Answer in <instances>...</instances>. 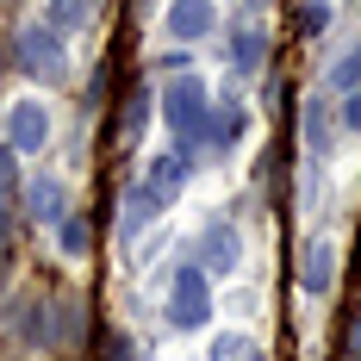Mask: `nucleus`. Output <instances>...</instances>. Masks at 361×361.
<instances>
[{"label":"nucleus","mask_w":361,"mask_h":361,"mask_svg":"<svg viewBox=\"0 0 361 361\" xmlns=\"http://www.w3.org/2000/svg\"><path fill=\"white\" fill-rule=\"evenodd\" d=\"M206 112H212V94H206V81H193V75H180L175 87L162 94V118H169V131H175V156L206 144Z\"/></svg>","instance_id":"f257e3e1"},{"label":"nucleus","mask_w":361,"mask_h":361,"mask_svg":"<svg viewBox=\"0 0 361 361\" xmlns=\"http://www.w3.org/2000/svg\"><path fill=\"white\" fill-rule=\"evenodd\" d=\"M13 63L32 75V81H44V87H50V81H63V75H69L63 32H56V25H25V32L13 37Z\"/></svg>","instance_id":"f03ea898"},{"label":"nucleus","mask_w":361,"mask_h":361,"mask_svg":"<svg viewBox=\"0 0 361 361\" xmlns=\"http://www.w3.org/2000/svg\"><path fill=\"white\" fill-rule=\"evenodd\" d=\"M212 318V293H206V268H180L169 287V324L175 330H200Z\"/></svg>","instance_id":"7ed1b4c3"},{"label":"nucleus","mask_w":361,"mask_h":361,"mask_svg":"<svg viewBox=\"0 0 361 361\" xmlns=\"http://www.w3.org/2000/svg\"><path fill=\"white\" fill-rule=\"evenodd\" d=\"M6 144H13V156H37V149L50 144V112L37 106V100H19L13 118H6Z\"/></svg>","instance_id":"20e7f679"},{"label":"nucleus","mask_w":361,"mask_h":361,"mask_svg":"<svg viewBox=\"0 0 361 361\" xmlns=\"http://www.w3.org/2000/svg\"><path fill=\"white\" fill-rule=\"evenodd\" d=\"M237 255H243L237 224H206V237H200V268H206V274H231Z\"/></svg>","instance_id":"39448f33"},{"label":"nucleus","mask_w":361,"mask_h":361,"mask_svg":"<svg viewBox=\"0 0 361 361\" xmlns=\"http://www.w3.org/2000/svg\"><path fill=\"white\" fill-rule=\"evenodd\" d=\"M218 25V6L212 0H169V32L180 44H200V37H212Z\"/></svg>","instance_id":"423d86ee"},{"label":"nucleus","mask_w":361,"mask_h":361,"mask_svg":"<svg viewBox=\"0 0 361 361\" xmlns=\"http://www.w3.org/2000/svg\"><path fill=\"white\" fill-rule=\"evenodd\" d=\"M19 193H25V212H32V224H63L69 200H63V180H56V175L32 180V187H19Z\"/></svg>","instance_id":"0eeeda50"},{"label":"nucleus","mask_w":361,"mask_h":361,"mask_svg":"<svg viewBox=\"0 0 361 361\" xmlns=\"http://www.w3.org/2000/svg\"><path fill=\"white\" fill-rule=\"evenodd\" d=\"M144 187L156 193V206H175L180 187H187V156H156V162H149V180H144Z\"/></svg>","instance_id":"6e6552de"},{"label":"nucleus","mask_w":361,"mask_h":361,"mask_svg":"<svg viewBox=\"0 0 361 361\" xmlns=\"http://www.w3.org/2000/svg\"><path fill=\"white\" fill-rule=\"evenodd\" d=\"M299 281H305V293H330V281H336V243H330V237H318V243L305 250Z\"/></svg>","instance_id":"1a4fd4ad"},{"label":"nucleus","mask_w":361,"mask_h":361,"mask_svg":"<svg viewBox=\"0 0 361 361\" xmlns=\"http://www.w3.org/2000/svg\"><path fill=\"white\" fill-rule=\"evenodd\" d=\"M156 212H162V206H156V193H149V187H131V193H125V212H118V237L131 243Z\"/></svg>","instance_id":"9d476101"},{"label":"nucleus","mask_w":361,"mask_h":361,"mask_svg":"<svg viewBox=\"0 0 361 361\" xmlns=\"http://www.w3.org/2000/svg\"><path fill=\"white\" fill-rule=\"evenodd\" d=\"M262 56H268L262 25H237V32H231V69H262Z\"/></svg>","instance_id":"9b49d317"},{"label":"nucleus","mask_w":361,"mask_h":361,"mask_svg":"<svg viewBox=\"0 0 361 361\" xmlns=\"http://www.w3.org/2000/svg\"><path fill=\"white\" fill-rule=\"evenodd\" d=\"M237 131H243V106H237V100H224L218 112H206V144L212 149H231Z\"/></svg>","instance_id":"f8f14e48"},{"label":"nucleus","mask_w":361,"mask_h":361,"mask_svg":"<svg viewBox=\"0 0 361 361\" xmlns=\"http://www.w3.org/2000/svg\"><path fill=\"white\" fill-rule=\"evenodd\" d=\"M144 125H149V94H144V87H131L125 106H118V144H137Z\"/></svg>","instance_id":"ddd939ff"},{"label":"nucleus","mask_w":361,"mask_h":361,"mask_svg":"<svg viewBox=\"0 0 361 361\" xmlns=\"http://www.w3.org/2000/svg\"><path fill=\"white\" fill-rule=\"evenodd\" d=\"M94 6H100V0H50V19H44V25H56V32H81V25L94 19Z\"/></svg>","instance_id":"4468645a"},{"label":"nucleus","mask_w":361,"mask_h":361,"mask_svg":"<svg viewBox=\"0 0 361 361\" xmlns=\"http://www.w3.org/2000/svg\"><path fill=\"white\" fill-rule=\"evenodd\" d=\"M324 87H330V94H349V87H361V44H355V50H343V56L330 63Z\"/></svg>","instance_id":"2eb2a0df"},{"label":"nucleus","mask_w":361,"mask_h":361,"mask_svg":"<svg viewBox=\"0 0 361 361\" xmlns=\"http://www.w3.org/2000/svg\"><path fill=\"white\" fill-rule=\"evenodd\" d=\"M305 149H312V156H324V149H330V106L305 112Z\"/></svg>","instance_id":"dca6fc26"},{"label":"nucleus","mask_w":361,"mask_h":361,"mask_svg":"<svg viewBox=\"0 0 361 361\" xmlns=\"http://www.w3.org/2000/svg\"><path fill=\"white\" fill-rule=\"evenodd\" d=\"M212 361H262V349H255L250 336H231V330H224L212 343Z\"/></svg>","instance_id":"f3484780"},{"label":"nucleus","mask_w":361,"mask_h":361,"mask_svg":"<svg viewBox=\"0 0 361 361\" xmlns=\"http://www.w3.org/2000/svg\"><path fill=\"white\" fill-rule=\"evenodd\" d=\"M87 250H94L87 218H69V212H63V255H87Z\"/></svg>","instance_id":"a211bd4d"},{"label":"nucleus","mask_w":361,"mask_h":361,"mask_svg":"<svg viewBox=\"0 0 361 361\" xmlns=\"http://www.w3.org/2000/svg\"><path fill=\"white\" fill-rule=\"evenodd\" d=\"M343 361H361V312L343 318Z\"/></svg>","instance_id":"6ab92c4d"},{"label":"nucleus","mask_w":361,"mask_h":361,"mask_svg":"<svg viewBox=\"0 0 361 361\" xmlns=\"http://www.w3.org/2000/svg\"><path fill=\"white\" fill-rule=\"evenodd\" d=\"M19 193V169H13V144L0 149V200H13Z\"/></svg>","instance_id":"aec40b11"},{"label":"nucleus","mask_w":361,"mask_h":361,"mask_svg":"<svg viewBox=\"0 0 361 361\" xmlns=\"http://www.w3.org/2000/svg\"><path fill=\"white\" fill-rule=\"evenodd\" d=\"M324 25H330V6H305V13H299V32L305 37H318Z\"/></svg>","instance_id":"412c9836"},{"label":"nucleus","mask_w":361,"mask_h":361,"mask_svg":"<svg viewBox=\"0 0 361 361\" xmlns=\"http://www.w3.org/2000/svg\"><path fill=\"white\" fill-rule=\"evenodd\" d=\"M262 100H268L274 112L287 106V75H268V87H262Z\"/></svg>","instance_id":"4be33fe9"},{"label":"nucleus","mask_w":361,"mask_h":361,"mask_svg":"<svg viewBox=\"0 0 361 361\" xmlns=\"http://www.w3.org/2000/svg\"><path fill=\"white\" fill-rule=\"evenodd\" d=\"M343 125L361 131V87H349V100H343Z\"/></svg>","instance_id":"5701e85b"},{"label":"nucleus","mask_w":361,"mask_h":361,"mask_svg":"<svg viewBox=\"0 0 361 361\" xmlns=\"http://www.w3.org/2000/svg\"><path fill=\"white\" fill-rule=\"evenodd\" d=\"M106 361H131V336H112V349H106Z\"/></svg>","instance_id":"b1692460"},{"label":"nucleus","mask_w":361,"mask_h":361,"mask_svg":"<svg viewBox=\"0 0 361 361\" xmlns=\"http://www.w3.org/2000/svg\"><path fill=\"white\" fill-rule=\"evenodd\" d=\"M250 6H262V0H250Z\"/></svg>","instance_id":"393cba45"}]
</instances>
